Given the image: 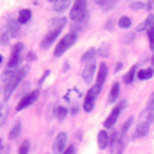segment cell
<instances>
[{
	"instance_id": "obj_1",
	"label": "cell",
	"mask_w": 154,
	"mask_h": 154,
	"mask_svg": "<svg viewBox=\"0 0 154 154\" xmlns=\"http://www.w3.org/2000/svg\"><path fill=\"white\" fill-rule=\"evenodd\" d=\"M28 69H29V66H28V65L22 66L20 69H17V72L14 74V77H12L11 80H8V82H6L5 91H3V99H5V102H6V100L11 97V94H12V93H14V89L19 86V83L22 82V79H23L25 75H26Z\"/></svg>"
},
{
	"instance_id": "obj_2",
	"label": "cell",
	"mask_w": 154,
	"mask_h": 154,
	"mask_svg": "<svg viewBox=\"0 0 154 154\" xmlns=\"http://www.w3.org/2000/svg\"><path fill=\"white\" fill-rule=\"evenodd\" d=\"M75 42H77V32L75 31H71L66 35H63L60 38V42L57 43L56 49H54V57H60L62 54H65Z\"/></svg>"
},
{
	"instance_id": "obj_3",
	"label": "cell",
	"mask_w": 154,
	"mask_h": 154,
	"mask_svg": "<svg viewBox=\"0 0 154 154\" xmlns=\"http://www.w3.org/2000/svg\"><path fill=\"white\" fill-rule=\"evenodd\" d=\"M22 53H23V43L19 42L11 49V56H9V60H8V69H14V68H17L20 65Z\"/></svg>"
},
{
	"instance_id": "obj_4",
	"label": "cell",
	"mask_w": 154,
	"mask_h": 154,
	"mask_svg": "<svg viewBox=\"0 0 154 154\" xmlns=\"http://www.w3.org/2000/svg\"><path fill=\"white\" fill-rule=\"evenodd\" d=\"M125 105H126V102H125V100H120V102H119V105L111 111V114L108 116V117L105 119V122H103L105 130H108V128H112V126H114V123L117 122V119L120 117V114H122V111H123Z\"/></svg>"
},
{
	"instance_id": "obj_5",
	"label": "cell",
	"mask_w": 154,
	"mask_h": 154,
	"mask_svg": "<svg viewBox=\"0 0 154 154\" xmlns=\"http://www.w3.org/2000/svg\"><path fill=\"white\" fill-rule=\"evenodd\" d=\"M99 93H100V88H97V86H93L89 91L86 93V96H85V100H83V111H86V112H91L93 109H94V103H96V97L99 96Z\"/></svg>"
},
{
	"instance_id": "obj_6",
	"label": "cell",
	"mask_w": 154,
	"mask_h": 154,
	"mask_svg": "<svg viewBox=\"0 0 154 154\" xmlns=\"http://www.w3.org/2000/svg\"><path fill=\"white\" fill-rule=\"evenodd\" d=\"M109 146H111V154H122L123 151V133H114L111 140H109Z\"/></svg>"
},
{
	"instance_id": "obj_7",
	"label": "cell",
	"mask_w": 154,
	"mask_h": 154,
	"mask_svg": "<svg viewBox=\"0 0 154 154\" xmlns=\"http://www.w3.org/2000/svg\"><path fill=\"white\" fill-rule=\"evenodd\" d=\"M86 2L85 0H77V2H74L72 8H71V12H69V19L71 20H79L85 12H86Z\"/></svg>"
},
{
	"instance_id": "obj_8",
	"label": "cell",
	"mask_w": 154,
	"mask_h": 154,
	"mask_svg": "<svg viewBox=\"0 0 154 154\" xmlns=\"http://www.w3.org/2000/svg\"><path fill=\"white\" fill-rule=\"evenodd\" d=\"M38 89H34V91H31V93H28L26 96H23L22 99H20V102L17 103V111H22V109H25V108H28L29 105H32L34 102L38 99Z\"/></svg>"
},
{
	"instance_id": "obj_9",
	"label": "cell",
	"mask_w": 154,
	"mask_h": 154,
	"mask_svg": "<svg viewBox=\"0 0 154 154\" xmlns=\"http://www.w3.org/2000/svg\"><path fill=\"white\" fill-rule=\"evenodd\" d=\"M66 145H68V134L60 133V134L56 136V140L53 143V149H54V152H63L66 149Z\"/></svg>"
},
{
	"instance_id": "obj_10",
	"label": "cell",
	"mask_w": 154,
	"mask_h": 154,
	"mask_svg": "<svg viewBox=\"0 0 154 154\" xmlns=\"http://www.w3.org/2000/svg\"><path fill=\"white\" fill-rule=\"evenodd\" d=\"M60 31H62V28H51V31L43 37V40H42V43H40V46H42V49H46V48H49L51 46V43H53L56 38L59 37V34H60Z\"/></svg>"
},
{
	"instance_id": "obj_11",
	"label": "cell",
	"mask_w": 154,
	"mask_h": 154,
	"mask_svg": "<svg viewBox=\"0 0 154 154\" xmlns=\"http://www.w3.org/2000/svg\"><path fill=\"white\" fill-rule=\"evenodd\" d=\"M106 74H108V66L105 65V63H100V66L97 69V77H96V85L94 86L102 89V85H103V82L106 79Z\"/></svg>"
},
{
	"instance_id": "obj_12",
	"label": "cell",
	"mask_w": 154,
	"mask_h": 154,
	"mask_svg": "<svg viewBox=\"0 0 154 154\" xmlns=\"http://www.w3.org/2000/svg\"><path fill=\"white\" fill-rule=\"evenodd\" d=\"M94 74H96V63H89V65H86L82 71V77L83 80L86 83H91L93 79H94Z\"/></svg>"
},
{
	"instance_id": "obj_13",
	"label": "cell",
	"mask_w": 154,
	"mask_h": 154,
	"mask_svg": "<svg viewBox=\"0 0 154 154\" xmlns=\"http://www.w3.org/2000/svg\"><path fill=\"white\" fill-rule=\"evenodd\" d=\"M19 31H20L19 22L14 20V19H9L8 20V25H6V32L9 34V37H17L19 35Z\"/></svg>"
},
{
	"instance_id": "obj_14",
	"label": "cell",
	"mask_w": 154,
	"mask_h": 154,
	"mask_svg": "<svg viewBox=\"0 0 154 154\" xmlns=\"http://www.w3.org/2000/svg\"><path fill=\"white\" fill-rule=\"evenodd\" d=\"M109 136H108V133H106V130H102L99 134H97V142H99V148L100 149H105V148H108V145H109Z\"/></svg>"
},
{
	"instance_id": "obj_15",
	"label": "cell",
	"mask_w": 154,
	"mask_h": 154,
	"mask_svg": "<svg viewBox=\"0 0 154 154\" xmlns=\"http://www.w3.org/2000/svg\"><path fill=\"white\" fill-rule=\"evenodd\" d=\"M149 131V120H140V123L137 125V130H136V137H143L146 136Z\"/></svg>"
},
{
	"instance_id": "obj_16",
	"label": "cell",
	"mask_w": 154,
	"mask_h": 154,
	"mask_svg": "<svg viewBox=\"0 0 154 154\" xmlns=\"http://www.w3.org/2000/svg\"><path fill=\"white\" fill-rule=\"evenodd\" d=\"M119 93H120V83H119V82H114V83H112V86H111L109 96H108V102H109V103H112V102L117 100Z\"/></svg>"
},
{
	"instance_id": "obj_17",
	"label": "cell",
	"mask_w": 154,
	"mask_h": 154,
	"mask_svg": "<svg viewBox=\"0 0 154 154\" xmlns=\"http://www.w3.org/2000/svg\"><path fill=\"white\" fill-rule=\"evenodd\" d=\"M96 49L94 48H89L86 53L82 56V59H80V62L82 63H85V65H89V63H94V57H96Z\"/></svg>"
},
{
	"instance_id": "obj_18",
	"label": "cell",
	"mask_w": 154,
	"mask_h": 154,
	"mask_svg": "<svg viewBox=\"0 0 154 154\" xmlns=\"http://www.w3.org/2000/svg\"><path fill=\"white\" fill-rule=\"evenodd\" d=\"M152 26H154V14H149L142 23H140V26L137 28V31H149Z\"/></svg>"
},
{
	"instance_id": "obj_19",
	"label": "cell",
	"mask_w": 154,
	"mask_h": 154,
	"mask_svg": "<svg viewBox=\"0 0 154 154\" xmlns=\"http://www.w3.org/2000/svg\"><path fill=\"white\" fill-rule=\"evenodd\" d=\"M20 133H22V122L19 120V122H16V123H14V126L11 128V131H9V134H8L9 140L17 139V137L20 136Z\"/></svg>"
},
{
	"instance_id": "obj_20",
	"label": "cell",
	"mask_w": 154,
	"mask_h": 154,
	"mask_svg": "<svg viewBox=\"0 0 154 154\" xmlns=\"http://www.w3.org/2000/svg\"><path fill=\"white\" fill-rule=\"evenodd\" d=\"M68 8H69V2H66V0H56V2L53 3V9L56 12H63Z\"/></svg>"
},
{
	"instance_id": "obj_21",
	"label": "cell",
	"mask_w": 154,
	"mask_h": 154,
	"mask_svg": "<svg viewBox=\"0 0 154 154\" xmlns=\"http://www.w3.org/2000/svg\"><path fill=\"white\" fill-rule=\"evenodd\" d=\"M31 16H32V12L29 9H20L19 11V17H17V22L19 23H26L31 20Z\"/></svg>"
},
{
	"instance_id": "obj_22",
	"label": "cell",
	"mask_w": 154,
	"mask_h": 154,
	"mask_svg": "<svg viewBox=\"0 0 154 154\" xmlns=\"http://www.w3.org/2000/svg\"><path fill=\"white\" fill-rule=\"evenodd\" d=\"M8 103L3 102V103H0V126H2L5 122H6V117H8Z\"/></svg>"
},
{
	"instance_id": "obj_23",
	"label": "cell",
	"mask_w": 154,
	"mask_h": 154,
	"mask_svg": "<svg viewBox=\"0 0 154 154\" xmlns=\"http://www.w3.org/2000/svg\"><path fill=\"white\" fill-rule=\"evenodd\" d=\"M152 74H154V69L152 68H146V69H140L137 72V77L140 80H148V79L152 77Z\"/></svg>"
},
{
	"instance_id": "obj_24",
	"label": "cell",
	"mask_w": 154,
	"mask_h": 154,
	"mask_svg": "<svg viewBox=\"0 0 154 154\" xmlns=\"http://www.w3.org/2000/svg\"><path fill=\"white\" fill-rule=\"evenodd\" d=\"M66 23V17H57L51 20V28H63Z\"/></svg>"
},
{
	"instance_id": "obj_25",
	"label": "cell",
	"mask_w": 154,
	"mask_h": 154,
	"mask_svg": "<svg viewBox=\"0 0 154 154\" xmlns=\"http://www.w3.org/2000/svg\"><path fill=\"white\" fill-rule=\"evenodd\" d=\"M88 20H89V12L86 11V12H85V14H83L79 20H75V26H77V28H83V26H86Z\"/></svg>"
},
{
	"instance_id": "obj_26",
	"label": "cell",
	"mask_w": 154,
	"mask_h": 154,
	"mask_svg": "<svg viewBox=\"0 0 154 154\" xmlns=\"http://www.w3.org/2000/svg\"><path fill=\"white\" fill-rule=\"evenodd\" d=\"M29 148H31V143H29V140H23L20 148H19V154H28L29 152Z\"/></svg>"
},
{
	"instance_id": "obj_27",
	"label": "cell",
	"mask_w": 154,
	"mask_h": 154,
	"mask_svg": "<svg viewBox=\"0 0 154 154\" xmlns=\"http://www.w3.org/2000/svg\"><path fill=\"white\" fill-rule=\"evenodd\" d=\"M66 114H68V109H66V108H63V106H57V108H56V117H57L59 120L65 119Z\"/></svg>"
},
{
	"instance_id": "obj_28",
	"label": "cell",
	"mask_w": 154,
	"mask_h": 154,
	"mask_svg": "<svg viewBox=\"0 0 154 154\" xmlns=\"http://www.w3.org/2000/svg\"><path fill=\"white\" fill-rule=\"evenodd\" d=\"M119 26L120 28H130L131 26V19L130 17H126V16H123V17H120L119 19Z\"/></svg>"
},
{
	"instance_id": "obj_29",
	"label": "cell",
	"mask_w": 154,
	"mask_h": 154,
	"mask_svg": "<svg viewBox=\"0 0 154 154\" xmlns=\"http://www.w3.org/2000/svg\"><path fill=\"white\" fill-rule=\"evenodd\" d=\"M136 69H137V66L134 65L131 69H130V72H128L126 75H125V79H123V82L125 83H131L133 82V79H134V72H136Z\"/></svg>"
},
{
	"instance_id": "obj_30",
	"label": "cell",
	"mask_w": 154,
	"mask_h": 154,
	"mask_svg": "<svg viewBox=\"0 0 154 154\" xmlns=\"http://www.w3.org/2000/svg\"><path fill=\"white\" fill-rule=\"evenodd\" d=\"M97 3L103 8L105 11H108V9H111V8L116 6V2H106V0H105V2H103V0H97Z\"/></svg>"
},
{
	"instance_id": "obj_31",
	"label": "cell",
	"mask_w": 154,
	"mask_h": 154,
	"mask_svg": "<svg viewBox=\"0 0 154 154\" xmlns=\"http://www.w3.org/2000/svg\"><path fill=\"white\" fill-rule=\"evenodd\" d=\"M99 54L100 56H103V57H108L109 56V45L108 43H103L100 46V51H99Z\"/></svg>"
},
{
	"instance_id": "obj_32",
	"label": "cell",
	"mask_w": 154,
	"mask_h": 154,
	"mask_svg": "<svg viewBox=\"0 0 154 154\" xmlns=\"http://www.w3.org/2000/svg\"><path fill=\"white\" fill-rule=\"evenodd\" d=\"M133 122H134V117H130V119H128V120L125 122V125H123V128H122V133H123V134L128 131V128L131 126V123H133Z\"/></svg>"
},
{
	"instance_id": "obj_33",
	"label": "cell",
	"mask_w": 154,
	"mask_h": 154,
	"mask_svg": "<svg viewBox=\"0 0 154 154\" xmlns=\"http://www.w3.org/2000/svg\"><path fill=\"white\" fill-rule=\"evenodd\" d=\"M148 38H149V45H151V48L154 49V26L148 31Z\"/></svg>"
},
{
	"instance_id": "obj_34",
	"label": "cell",
	"mask_w": 154,
	"mask_h": 154,
	"mask_svg": "<svg viewBox=\"0 0 154 154\" xmlns=\"http://www.w3.org/2000/svg\"><path fill=\"white\" fill-rule=\"evenodd\" d=\"M148 111H154V91H152V94L149 96V100H148Z\"/></svg>"
},
{
	"instance_id": "obj_35",
	"label": "cell",
	"mask_w": 154,
	"mask_h": 154,
	"mask_svg": "<svg viewBox=\"0 0 154 154\" xmlns=\"http://www.w3.org/2000/svg\"><path fill=\"white\" fill-rule=\"evenodd\" d=\"M130 8H131V9H142V8H145V3H142V2L131 3V5H130Z\"/></svg>"
},
{
	"instance_id": "obj_36",
	"label": "cell",
	"mask_w": 154,
	"mask_h": 154,
	"mask_svg": "<svg viewBox=\"0 0 154 154\" xmlns=\"http://www.w3.org/2000/svg\"><path fill=\"white\" fill-rule=\"evenodd\" d=\"M0 42H2L3 45H8V43H9V34H8V32H6V34L3 32V34H2V38H0Z\"/></svg>"
},
{
	"instance_id": "obj_37",
	"label": "cell",
	"mask_w": 154,
	"mask_h": 154,
	"mask_svg": "<svg viewBox=\"0 0 154 154\" xmlns=\"http://www.w3.org/2000/svg\"><path fill=\"white\" fill-rule=\"evenodd\" d=\"M62 154H75V146H72V145H69L65 151H63Z\"/></svg>"
},
{
	"instance_id": "obj_38",
	"label": "cell",
	"mask_w": 154,
	"mask_h": 154,
	"mask_svg": "<svg viewBox=\"0 0 154 154\" xmlns=\"http://www.w3.org/2000/svg\"><path fill=\"white\" fill-rule=\"evenodd\" d=\"M48 74H49V71H45V74L42 75V79H40V80H38V85H42V83H43V80H45V79H46V77H48Z\"/></svg>"
},
{
	"instance_id": "obj_39",
	"label": "cell",
	"mask_w": 154,
	"mask_h": 154,
	"mask_svg": "<svg viewBox=\"0 0 154 154\" xmlns=\"http://www.w3.org/2000/svg\"><path fill=\"white\" fill-rule=\"evenodd\" d=\"M26 59H28L29 62H32V60H35V54H34V53H29V54L26 56Z\"/></svg>"
},
{
	"instance_id": "obj_40",
	"label": "cell",
	"mask_w": 154,
	"mask_h": 154,
	"mask_svg": "<svg viewBox=\"0 0 154 154\" xmlns=\"http://www.w3.org/2000/svg\"><path fill=\"white\" fill-rule=\"evenodd\" d=\"M0 151H2L0 154H9V146H3V148L0 149Z\"/></svg>"
},
{
	"instance_id": "obj_41",
	"label": "cell",
	"mask_w": 154,
	"mask_h": 154,
	"mask_svg": "<svg viewBox=\"0 0 154 154\" xmlns=\"http://www.w3.org/2000/svg\"><path fill=\"white\" fill-rule=\"evenodd\" d=\"M148 9H151V8H154V2H151V3H148V6H146Z\"/></svg>"
},
{
	"instance_id": "obj_42",
	"label": "cell",
	"mask_w": 154,
	"mask_h": 154,
	"mask_svg": "<svg viewBox=\"0 0 154 154\" xmlns=\"http://www.w3.org/2000/svg\"><path fill=\"white\" fill-rule=\"evenodd\" d=\"M3 148V142H2V139H0V149Z\"/></svg>"
},
{
	"instance_id": "obj_43",
	"label": "cell",
	"mask_w": 154,
	"mask_h": 154,
	"mask_svg": "<svg viewBox=\"0 0 154 154\" xmlns=\"http://www.w3.org/2000/svg\"><path fill=\"white\" fill-rule=\"evenodd\" d=\"M152 69H154V56H152Z\"/></svg>"
},
{
	"instance_id": "obj_44",
	"label": "cell",
	"mask_w": 154,
	"mask_h": 154,
	"mask_svg": "<svg viewBox=\"0 0 154 154\" xmlns=\"http://www.w3.org/2000/svg\"><path fill=\"white\" fill-rule=\"evenodd\" d=\"M0 62H2V56H0Z\"/></svg>"
}]
</instances>
